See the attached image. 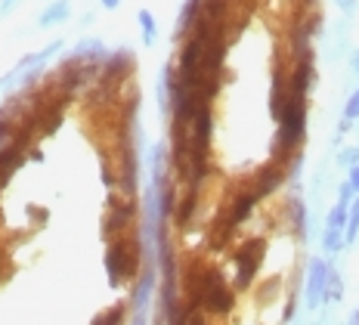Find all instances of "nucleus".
I'll use <instances>...</instances> for the list:
<instances>
[{
  "instance_id": "1a4fd4ad",
  "label": "nucleus",
  "mask_w": 359,
  "mask_h": 325,
  "mask_svg": "<svg viewBox=\"0 0 359 325\" xmlns=\"http://www.w3.org/2000/svg\"><path fill=\"white\" fill-rule=\"evenodd\" d=\"M282 183H285V164H266L264 171L254 177V183H251V192L257 195V199H266V195H273L276 189H279Z\"/></svg>"
},
{
  "instance_id": "f257e3e1",
  "label": "nucleus",
  "mask_w": 359,
  "mask_h": 325,
  "mask_svg": "<svg viewBox=\"0 0 359 325\" xmlns=\"http://www.w3.org/2000/svg\"><path fill=\"white\" fill-rule=\"evenodd\" d=\"M140 270V251H137V239H109L106 248V273H109V285L118 288L124 279H133Z\"/></svg>"
},
{
  "instance_id": "aec40b11",
  "label": "nucleus",
  "mask_w": 359,
  "mask_h": 325,
  "mask_svg": "<svg viewBox=\"0 0 359 325\" xmlns=\"http://www.w3.org/2000/svg\"><path fill=\"white\" fill-rule=\"evenodd\" d=\"M121 322H124V304H118V307H111L109 313H102L93 325H121Z\"/></svg>"
},
{
  "instance_id": "a211bd4d",
  "label": "nucleus",
  "mask_w": 359,
  "mask_h": 325,
  "mask_svg": "<svg viewBox=\"0 0 359 325\" xmlns=\"http://www.w3.org/2000/svg\"><path fill=\"white\" fill-rule=\"evenodd\" d=\"M16 133H19V124H13L10 118H0V152L16 142Z\"/></svg>"
},
{
  "instance_id": "f03ea898",
  "label": "nucleus",
  "mask_w": 359,
  "mask_h": 325,
  "mask_svg": "<svg viewBox=\"0 0 359 325\" xmlns=\"http://www.w3.org/2000/svg\"><path fill=\"white\" fill-rule=\"evenodd\" d=\"M62 50V41H50L43 50H37V53H28V56H22L19 59V65L13 69L10 74H4L0 78V90H10L13 84H19L22 90H32V81H34V74L43 69V62H47L53 53Z\"/></svg>"
},
{
  "instance_id": "0eeeda50",
  "label": "nucleus",
  "mask_w": 359,
  "mask_h": 325,
  "mask_svg": "<svg viewBox=\"0 0 359 325\" xmlns=\"http://www.w3.org/2000/svg\"><path fill=\"white\" fill-rule=\"evenodd\" d=\"M325 285H328V263L325 260H310L306 267V310H319V304L325 300Z\"/></svg>"
},
{
  "instance_id": "423d86ee",
  "label": "nucleus",
  "mask_w": 359,
  "mask_h": 325,
  "mask_svg": "<svg viewBox=\"0 0 359 325\" xmlns=\"http://www.w3.org/2000/svg\"><path fill=\"white\" fill-rule=\"evenodd\" d=\"M118 192L124 199L137 195V180H140V161H137V149L130 142H121V158H118Z\"/></svg>"
},
{
  "instance_id": "39448f33",
  "label": "nucleus",
  "mask_w": 359,
  "mask_h": 325,
  "mask_svg": "<svg viewBox=\"0 0 359 325\" xmlns=\"http://www.w3.org/2000/svg\"><path fill=\"white\" fill-rule=\"evenodd\" d=\"M133 217H137V205H133V199H124V195H109L106 201V217H102V232H106L109 239H118L127 226L133 223Z\"/></svg>"
},
{
  "instance_id": "6e6552de",
  "label": "nucleus",
  "mask_w": 359,
  "mask_h": 325,
  "mask_svg": "<svg viewBox=\"0 0 359 325\" xmlns=\"http://www.w3.org/2000/svg\"><path fill=\"white\" fill-rule=\"evenodd\" d=\"M257 205H260V199L251 192V186H248L245 192H238L236 199H233V205H229L226 217H223V223H226L229 230H236V226H242L254 214V208H257Z\"/></svg>"
},
{
  "instance_id": "dca6fc26",
  "label": "nucleus",
  "mask_w": 359,
  "mask_h": 325,
  "mask_svg": "<svg viewBox=\"0 0 359 325\" xmlns=\"http://www.w3.org/2000/svg\"><path fill=\"white\" fill-rule=\"evenodd\" d=\"M359 239V195L353 201H350V214H347V230H344V241L347 245H353Z\"/></svg>"
},
{
  "instance_id": "b1692460",
  "label": "nucleus",
  "mask_w": 359,
  "mask_h": 325,
  "mask_svg": "<svg viewBox=\"0 0 359 325\" xmlns=\"http://www.w3.org/2000/svg\"><path fill=\"white\" fill-rule=\"evenodd\" d=\"M347 180H350V186H353V189H356V195H359V164H356L353 171H347Z\"/></svg>"
},
{
  "instance_id": "a878e982",
  "label": "nucleus",
  "mask_w": 359,
  "mask_h": 325,
  "mask_svg": "<svg viewBox=\"0 0 359 325\" xmlns=\"http://www.w3.org/2000/svg\"><path fill=\"white\" fill-rule=\"evenodd\" d=\"M102 4V10H118V6H121V0H100Z\"/></svg>"
},
{
  "instance_id": "4be33fe9",
  "label": "nucleus",
  "mask_w": 359,
  "mask_h": 325,
  "mask_svg": "<svg viewBox=\"0 0 359 325\" xmlns=\"http://www.w3.org/2000/svg\"><path fill=\"white\" fill-rule=\"evenodd\" d=\"M353 199H356V189L350 186V180H344V183L338 186V201H341V205H350Z\"/></svg>"
},
{
  "instance_id": "4468645a",
  "label": "nucleus",
  "mask_w": 359,
  "mask_h": 325,
  "mask_svg": "<svg viewBox=\"0 0 359 325\" xmlns=\"http://www.w3.org/2000/svg\"><path fill=\"white\" fill-rule=\"evenodd\" d=\"M137 22H140V32H143V44H146V47H152V44L158 41V25H155L152 13H149V10H140V13H137Z\"/></svg>"
},
{
  "instance_id": "2eb2a0df",
  "label": "nucleus",
  "mask_w": 359,
  "mask_h": 325,
  "mask_svg": "<svg viewBox=\"0 0 359 325\" xmlns=\"http://www.w3.org/2000/svg\"><path fill=\"white\" fill-rule=\"evenodd\" d=\"M344 298V279L338 270L328 263V285H325V300H332V304H338V300Z\"/></svg>"
},
{
  "instance_id": "ddd939ff",
  "label": "nucleus",
  "mask_w": 359,
  "mask_h": 325,
  "mask_svg": "<svg viewBox=\"0 0 359 325\" xmlns=\"http://www.w3.org/2000/svg\"><path fill=\"white\" fill-rule=\"evenodd\" d=\"M152 285H155V270L146 267L143 276H140V285H137V294H133V307L137 313H143L146 304H149V294H152Z\"/></svg>"
},
{
  "instance_id": "393cba45",
  "label": "nucleus",
  "mask_w": 359,
  "mask_h": 325,
  "mask_svg": "<svg viewBox=\"0 0 359 325\" xmlns=\"http://www.w3.org/2000/svg\"><path fill=\"white\" fill-rule=\"evenodd\" d=\"M350 69H353V74L359 78V47H356L353 53H350Z\"/></svg>"
},
{
  "instance_id": "9b49d317",
  "label": "nucleus",
  "mask_w": 359,
  "mask_h": 325,
  "mask_svg": "<svg viewBox=\"0 0 359 325\" xmlns=\"http://www.w3.org/2000/svg\"><path fill=\"white\" fill-rule=\"evenodd\" d=\"M201 4H205V0H183L177 25H174V41H180V44L186 41V34L192 32V25H196L198 16H201Z\"/></svg>"
},
{
  "instance_id": "6ab92c4d",
  "label": "nucleus",
  "mask_w": 359,
  "mask_h": 325,
  "mask_svg": "<svg viewBox=\"0 0 359 325\" xmlns=\"http://www.w3.org/2000/svg\"><path fill=\"white\" fill-rule=\"evenodd\" d=\"M359 164V146H347V149H341L338 152V168L344 171H353Z\"/></svg>"
},
{
  "instance_id": "f8f14e48",
  "label": "nucleus",
  "mask_w": 359,
  "mask_h": 325,
  "mask_svg": "<svg viewBox=\"0 0 359 325\" xmlns=\"http://www.w3.org/2000/svg\"><path fill=\"white\" fill-rule=\"evenodd\" d=\"M69 16H72V4H69V0H53V4H50L47 10L37 16V25H41V28H53V25L69 22Z\"/></svg>"
},
{
  "instance_id": "bb28decb",
  "label": "nucleus",
  "mask_w": 359,
  "mask_h": 325,
  "mask_svg": "<svg viewBox=\"0 0 359 325\" xmlns=\"http://www.w3.org/2000/svg\"><path fill=\"white\" fill-rule=\"evenodd\" d=\"M16 6V0H0V13H10Z\"/></svg>"
},
{
  "instance_id": "cd10ccee",
  "label": "nucleus",
  "mask_w": 359,
  "mask_h": 325,
  "mask_svg": "<svg viewBox=\"0 0 359 325\" xmlns=\"http://www.w3.org/2000/svg\"><path fill=\"white\" fill-rule=\"evenodd\" d=\"M347 325H359V310H356L353 316H350V322H347Z\"/></svg>"
},
{
  "instance_id": "7ed1b4c3",
  "label": "nucleus",
  "mask_w": 359,
  "mask_h": 325,
  "mask_svg": "<svg viewBox=\"0 0 359 325\" xmlns=\"http://www.w3.org/2000/svg\"><path fill=\"white\" fill-rule=\"evenodd\" d=\"M264 254H266V241L264 239H248L245 245L236 248L233 254V263H236V288H248L251 279L257 276L260 263H264Z\"/></svg>"
},
{
  "instance_id": "5701e85b",
  "label": "nucleus",
  "mask_w": 359,
  "mask_h": 325,
  "mask_svg": "<svg viewBox=\"0 0 359 325\" xmlns=\"http://www.w3.org/2000/svg\"><path fill=\"white\" fill-rule=\"evenodd\" d=\"M338 6H341V13H344V16H353V13L359 10V0H338Z\"/></svg>"
},
{
  "instance_id": "20e7f679",
  "label": "nucleus",
  "mask_w": 359,
  "mask_h": 325,
  "mask_svg": "<svg viewBox=\"0 0 359 325\" xmlns=\"http://www.w3.org/2000/svg\"><path fill=\"white\" fill-rule=\"evenodd\" d=\"M133 74V53L121 47L115 53H109V59L102 62V72L100 78H96V84H100L102 90H109V93H115L118 87H124V81Z\"/></svg>"
},
{
  "instance_id": "f3484780",
  "label": "nucleus",
  "mask_w": 359,
  "mask_h": 325,
  "mask_svg": "<svg viewBox=\"0 0 359 325\" xmlns=\"http://www.w3.org/2000/svg\"><path fill=\"white\" fill-rule=\"evenodd\" d=\"M344 245H347V241H344V230H332V226H325V230H323V248H325V254H338Z\"/></svg>"
},
{
  "instance_id": "9d476101",
  "label": "nucleus",
  "mask_w": 359,
  "mask_h": 325,
  "mask_svg": "<svg viewBox=\"0 0 359 325\" xmlns=\"http://www.w3.org/2000/svg\"><path fill=\"white\" fill-rule=\"evenodd\" d=\"M69 59L74 62H84V65H102L109 59V50L102 41H96V37H87V41H81L78 47L69 53Z\"/></svg>"
},
{
  "instance_id": "412c9836",
  "label": "nucleus",
  "mask_w": 359,
  "mask_h": 325,
  "mask_svg": "<svg viewBox=\"0 0 359 325\" xmlns=\"http://www.w3.org/2000/svg\"><path fill=\"white\" fill-rule=\"evenodd\" d=\"M344 121H359V84H356V90L350 93V100H347V105H344Z\"/></svg>"
}]
</instances>
